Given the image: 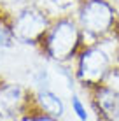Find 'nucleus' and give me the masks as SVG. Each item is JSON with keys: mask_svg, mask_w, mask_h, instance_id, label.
<instances>
[{"mask_svg": "<svg viewBox=\"0 0 119 121\" xmlns=\"http://www.w3.org/2000/svg\"><path fill=\"white\" fill-rule=\"evenodd\" d=\"M23 98V90L18 84H5L0 88V111L11 112L19 105Z\"/></svg>", "mask_w": 119, "mask_h": 121, "instance_id": "obj_7", "label": "nucleus"}, {"mask_svg": "<svg viewBox=\"0 0 119 121\" xmlns=\"http://www.w3.org/2000/svg\"><path fill=\"white\" fill-rule=\"evenodd\" d=\"M2 49H4V46H2V44H0V55H2Z\"/></svg>", "mask_w": 119, "mask_h": 121, "instance_id": "obj_11", "label": "nucleus"}, {"mask_svg": "<svg viewBox=\"0 0 119 121\" xmlns=\"http://www.w3.org/2000/svg\"><path fill=\"white\" fill-rule=\"evenodd\" d=\"M96 102L100 105L102 112L109 119H117L119 118V93L109 86H98L96 91Z\"/></svg>", "mask_w": 119, "mask_h": 121, "instance_id": "obj_5", "label": "nucleus"}, {"mask_svg": "<svg viewBox=\"0 0 119 121\" xmlns=\"http://www.w3.org/2000/svg\"><path fill=\"white\" fill-rule=\"evenodd\" d=\"M33 121H58V119H56V118H51V116H39V118H35Z\"/></svg>", "mask_w": 119, "mask_h": 121, "instance_id": "obj_10", "label": "nucleus"}, {"mask_svg": "<svg viewBox=\"0 0 119 121\" xmlns=\"http://www.w3.org/2000/svg\"><path fill=\"white\" fill-rule=\"evenodd\" d=\"M79 23L84 32L102 37L116 23V11L107 0H84L79 9Z\"/></svg>", "mask_w": 119, "mask_h": 121, "instance_id": "obj_2", "label": "nucleus"}, {"mask_svg": "<svg viewBox=\"0 0 119 121\" xmlns=\"http://www.w3.org/2000/svg\"><path fill=\"white\" fill-rule=\"evenodd\" d=\"M81 44V30L72 19H58L49 26L46 35V51L53 60L65 61L77 53Z\"/></svg>", "mask_w": 119, "mask_h": 121, "instance_id": "obj_1", "label": "nucleus"}, {"mask_svg": "<svg viewBox=\"0 0 119 121\" xmlns=\"http://www.w3.org/2000/svg\"><path fill=\"white\" fill-rule=\"evenodd\" d=\"M37 104L40 105V109L46 112L47 116L51 118H61L65 112V105H63V100H61L56 93L49 90H40L37 93Z\"/></svg>", "mask_w": 119, "mask_h": 121, "instance_id": "obj_6", "label": "nucleus"}, {"mask_svg": "<svg viewBox=\"0 0 119 121\" xmlns=\"http://www.w3.org/2000/svg\"><path fill=\"white\" fill-rule=\"evenodd\" d=\"M117 61H119V53H117Z\"/></svg>", "mask_w": 119, "mask_h": 121, "instance_id": "obj_12", "label": "nucleus"}, {"mask_svg": "<svg viewBox=\"0 0 119 121\" xmlns=\"http://www.w3.org/2000/svg\"><path fill=\"white\" fill-rule=\"evenodd\" d=\"M49 30V21L42 11L39 9H25L14 21V35L25 42H33Z\"/></svg>", "mask_w": 119, "mask_h": 121, "instance_id": "obj_4", "label": "nucleus"}, {"mask_svg": "<svg viewBox=\"0 0 119 121\" xmlns=\"http://www.w3.org/2000/svg\"><path fill=\"white\" fill-rule=\"evenodd\" d=\"M110 69L109 55L98 46L84 49L77 60V77L88 86H100Z\"/></svg>", "mask_w": 119, "mask_h": 121, "instance_id": "obj_3", "label": "nucleus"}, {"mask_svg": "<svg viewBox=\"0 0 119 121\" xmlns=\"http://www.w3.org/2000/svg\"><path fill=\"white\" fill-rule=\"evenodd\" d=\"M12 35H14V32H11L4 23H0V44H2L4 48L12 44Z\"/></svg>", "mask_w": 119, "mask_h": 121, "instance_id": "obj_9", "label": "nucleus"}, {"mask_svg": "<svg viewBox=\"0 0 119 121\" xmlns=\"http://www.w3.org/2000/svg\"><path fill=\"white\" fill-rule=\"evenodd\" d=\"M72 109L75 112V116L79 118L81 121H86L88 119V112H86V107L84 104L81 102V98L77 97V95H72Z\"/></svg>", "mask_w": 119, "mask_h": 121, "instance_id": "obj_8", "label": "nucleus"}]
</instances>
